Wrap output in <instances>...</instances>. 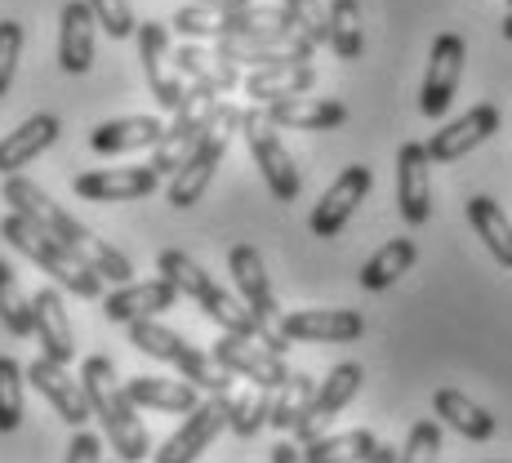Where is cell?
Segmentation results:
<instances>
[{"label":"cell","instance_id":"1","mask_svg":"<svg viewBox=\"0 0 512 463\" xmlns=\"http://www.w3.org/2000/svg\"><path fill=\"white\" fill-rule=\"evenodd\" d=\"M81 388L90 397V415L103 423V437L112 441V450L121 463L152 459V437H147L143 419L134 415V401L125 392V383L116 379V366L107 357H85L81 361Z\"/></svg>","mask_w":512,"mask_h":463},{"label":"cell","instance_id":"2","mask_svg":"<svg viewBox=\"0 0 512 463\" xmlns=\"http://www.w3.org/2000/svg\"><path fill=\"white\" fill-rule=\"evenodd\" d=\"M156 272H161V277L170 281L179 294H187V299H192L214 325H223L228 334H241V339H259L263 325L241 303V294H228L219 281L210 277V272L201 268V263L187 259L183 250H161L156 254Z\"/></svg>","mask_w":512,"mask_h":463},{"label":"cell","instance_id":"3","mask_svg":"<svg viewBox=\"0 0 512 463\" xmlns=\"http://www.w3.org/2000/svg\"><path fill=\"white\" fill-rule=\"evenodd\" d=\"M0 236H5L18 254H27L36 268H45L63 290L81 294V299H98V294H103V277H98L90 263H85L67 241H58V236H49L45 228H36L32 219L9 210L5 219H0Z\"/></svg>","mask_w":512,"mask_h":463},{"label":"cell","instance_id":"4","mask_svg":"<svg viewBox=\"0 0 512 463\" xmlns=\"http://www.w3.org/2000/svg\"><path fill=\"white\" fill-rule=\"evenodd\" d=\"M241 112H245V107L219 103V112H214L210 125L201 130V139L192 143V152L183 156V165L170 174L165 201H170L174 210H192V205L205 196V187H210L214 170H219V161H223V152H228L232 134H241Z\"/></svg>","mask_w":512,"mask_h":463},{"label":"cell","instance_id":"5","mask_svg":"<svg viewBox=\"0 0 512 463\" xmlns=\"http://www.w3.org/2000/svg\"><path fill=\"white\" fill-rule=\"evenodd\" d=\"M130 330V343L139 352H147V357H156V361H170L174 370L183 374L192 388H205L214 397V392H232V374L228 370H219L214 366V357H205L201 348H192V343L183 339V334H174V330H165L156 317H147V321H130L125 325Z\"/></svg>","mask_w":512,"mask_h":463},{"label":"cell","instance_id":"6","mask_svg":"<svg viewBox=\"0 0 512 463\" xmlns=\"http://www.w3.org/2000/svg\"><path fill=\"white\" fill-rule=\"evenodd\" d=\"M174 32L192 36V41H241V36L277 32L285 23L281 5H241V9H210V5H187L170 18Z\"/></svg>","mask_w":512,"mask_h":463},{"label":"cell","instance_id":"7","mask_svg":"<svg viewBox=\"0 0 512 463\" xmlns=\"http://www.w3.org/2000/svg\"><path fill=\"white\" fill-rule=\"evenodd\" d=\"M0 196L9 201V210H14V214H23V219H32L36 228H45L49 236L67 241L85 263H90V254L98 250V241H103V236H94L85 223H76L67 210H58V205L45 196V187H36L32 179H23V174H5ZM90 268H94V263H90Z\"/></svg>","mask_w":512,"mask_h":463},{"label":"cell","instance_id":"8","mask_svg":"<svg viewBox=\"0 0 512 463\" xmlns=\"http://www.w3.org/2000/svg\"><path fill=\"white\" fill-rule=\"evenodd\" d=\"M241 134H245V143H250V156H254V165H259L263 183H268L272 201H281V205L299 201L303 174H299V165H294V156L285 152L277 125L263 116V107H245L241 112Z\"/></svg>","mask_w":512,"mask_h":463},{"label":"cell","instance_id":"9","mask_svg":"<svg viewBox=\"0 0 512 463\" xmlns=\"http://www.w3.org/2000/svg\"><path fill=\"white\" fill-rule=\"evenodd\" d=\"M464 58H468V45L459 32H441L432 41V58H428L423 90H419V112L428 121H441L450 112V98L459 94V81H464Z\"/></svg>","mask_w":512,"mask_h":463},{"label":"cell","instance_id":"10","mask_svg":"<svg viewBox=\"0 0 512 463\" xmlns=\"http://www.w3.org/2000/svg\"><path fill=\"white\" fill-rule=\"evenodd\" d=\"M219 112V94H210V90H196L192 85V94H187V103L174 112V125H165V134H161V143L152 147V170L161 174H174L183 165V156L192 152V143L201 139V130L210 125V116Z\"/></svg>","mask_w":512,"mask_h":463},{"label":"cell","instance_id":"11","mask_svg":"<svg viewBox=\"0 0 512 463\" xmlns=\"http://www.w3.org/2000/svg\"><path fill=\"white\" fill-rule=\"evenodd\" d=\"M139 58H143V72L147 85H152V98L161 112H179L192 94V85H183V76L174 72V49H170V32L165 23H139Z\"/></svg>","mask_w":512,"mask_h":463},{"label":"cell","instance_id":"12","mask_svg":"<svg viewBox=\"0 0 512 463\" xmlns=\"http://www.w3.org/2000/svg\"><path fill=\"white\" fill-rule=\"evenodd\" d=\"M361 379H366V370H361L357 361H343V366H334L326 379H321V388L312 392V401H308V410L299 415V423H294V437H299L303 446H308V441H317L321 432H326L330 423L343 415V406L357 397Z\"/></svg>","mask_w":512,"mask_h":463},{"label":"cell","instance_id":"13","mask_svg":"<svg viewBox=\"0 0 512 463\" xmlns=\"http://www.w3.org/2000/svg\"><path fill=\"white\" fill-rule=\"evenodd\" d=\"M228 401H232L228 392H214L210 401L187 410V423L161 450H152V459L156 463H196V455H205V450L214 446V437L228 428Z\"/></svg>","mask_w":512,"mask_h":463},{"label":"cell","instance_id":"14","mask_svg":"<svg viewBox=\"0 0 512 463\" xmlns=\"http://www.w3.org/2000/svg\"><path fill=\"white\" fill-rule=\"evenodd\" d=\"M219 54H228L236 67H294V63H312L317 45L294 36L290 27H277V32H259V36H241V41H219L214 45Z\"/></svg>","mask_w":512,"mask_h":463},{"label":"cell","instance_id":"15","mask_svg":"<svg viewBox=\"0 0 512 463\" xmlns=\"http://www.w3.org/2000/svg\"><path fill=\"white\" fill-rule=\"evenodd\" d=\"M214 366L228 370V374H241V379H250L254 388H268L277 392L285 383V357H277V352H268L259 339H241V334H228L223 330V339L214 343Z\"/></svg>","mask_w":512,"mask_h":463},{"label":"cell","instance_id":"16","mask_svg":"<svg viewBox=\"0 0 512 463\" xmlns=\"http://www.w3.org/2000/svg\"><path fill=\"white\" fill-rule=\"evenodd\" d=\"M370 187H374L370 165H348V170L330 183V192L317 201V210H312V219H308V232L321 236V241L339 236L343 223H348L352 214H357V205L370 196Z\"/></svg>","mask_w":512,"mask_h":463},{"label":"cell","instance_id":"17","mask_svg":"<svg viewBox=\"0 0 512 463\" xmlns=\"http://www.w3.org/2000/svg\"><path fill=\"white\" fill-rule=\"evenodd\" d=\"M495 134H499V107L477 103V107H468L464 116H455L446 130L432 134L428 156H432V165H455V161H464L468 152H477L481 143H490Z\"/></svg>","mask_w":512,"mask_h":463},{"label":"cell","instance_id":"18","mask_svg":"<svg viewBox=\"0 0 512 463\" xmlns=\"http://www.w3.org/2000/svg\"><path fill=\"white\" fill-rule=\"evenodd\" d=\"M277 330L290 343H352L366 330V317L352 308H303V312H285Z\"/></svg>","mask_w":512,"mask_h":463},{"label":"cell","instance_id":"19","mask_svg":"<svg viewBox=\"0 0 512 463\" xmlns=\"http://www.w3.org/2000/svg\"><path fill=\"white\" fill-rule=\"evenodd\" d=\"M397 201H401V219L410 228H423L432 214V156L428 143H401L397 152Z\"/></svg>","mask_w":512,"mask_h":463},{"label":"cell","instance_id":"20","mask_svg":"<svg viewBox=\"0 0 512 463\" xmlns=\"http://www.w3.org/2000/svg\"><path fill=\"white\" fill-rule=\"evenodd\" d=\"M23 374L32 379V388L41 392L49 406L58 410L63 423H72V428H85V423H90V397H85L81 379L67 374V366H58V361H49V357H36Z\"/></svg>","mask_w":512,"mask_h":463},{"label":"cell","instance_id":"21","mask_svg":"<svg viewBox=\"0 0 512 463\" xmlns=\"http://www.w3.org/2000/svg\"><path fill=\"white\" fill-rule=\"evenodd\" d=\"M161 187V174L152 165H125V170H94V174H76L72 192L81 201H143Z\"/></svg>","mask_w":512,"mask_h":463},{"label":"cell","instance_id":"22","mask_svg":"<svg viewBox=\"0 0 512 463\" xmlns=\"http://www.w3.org/2000/svg\"><path fill=\"white\" fill-rule=\"evenodd\" d=\"M228 272L236 281L241 303L259 317V325H272L281 317L277 294H272V285H268V268H263V254L254 250V245H232L228 250Z\"/></svg>","mask_w":512,"mask_h":463},{"label":"cell","instance_id":"23","mask_svg":"<svg viewBox=\"0 0 512 463\" xmlns=\"http://www.w3.org/2000/svg\"><path fill=\"white\" fill-rule=\"evenodd\" d=\"M263 116H268L277 130H339L348 121V107L339 98H317V94H294V98H272L263 103Z\"/></svg>","mask_w":512,"mask_h":463},{"label":"cell","instance_id":"24","mask_svg":"<svg viewBox=\"0 0 512 463\" xmlns=\"http://www.w3.org/2000/svg\"><path fill=\"white\" fill-rule=\"evenodd\" d=\"M174 303H179V290H174L165 277H156V281H125L121 290H112L103 299V312H107V321L130 325V321L161 317V312H170Z\"/></svg>","mask_w":512,"mask_h":463},{"label":"cell","instance_id":"25","mask_svg":"<svg viewBox=\"0 0 512 463\" xmlns=\"http://www.w3.org/2000/svg\"><path fill=\"white\" fill-rule=\"evenodd\" d=\"M32 321H36L32 334L41 339V357L67 366V361L76 357V330H72V317H67V308H63V294H58L54 285H45V290L32 294Z\"/></svg>","mask_w":512,"mask_h":463},{"label":"cell","instance_id":"26","mask_svg":"<svg viewBox=\"0 0 512 463\" xmlns=\"http://www.w3.org/2000/svg\"><path fill=\"white\" fill-rule=\"evenodd\" d=\"M94 9L85 0H67L63 23H58V63L63 72L85 76L94 67Z\"/></svg>","mask_w":512,"mask_h":463},{"label":"cell","instance_id":"27","mask_svg":"<svg viewBox=\"0 0 512 463\" xmlns=\"http://www.w3.org/2000/svg\"><path fill=\"white\" fill-rule=\"evenodd\" d=\"M174 72L183 81H192L196 90H210V94H228L241 85V67L228 54H219V49H201V45L174 49Z\"/></svg>","mask_w":512,"mask_h":463},{"label":"cell","instance_id":"28","mask_svg":"<svg viewBox=\"0 0 512 463\" xmlns=\"http://www.w3.org/2000/svg\"><path fill=\"white\" fill-rule=\"evenodd\" d=\"M58 134H63L58 116H49V112L27 116L18 130H9L5 139H0V174H18L23 165H32L45 147L58 143Z\"/></svg>","mask_w":512,"mask_h":463},{"label":"cell","instance_id":"29","mask_svg":"<svg viewBox=\"0 0 512 463\" xmlns=\"http://www.w3.org/2000/svg\"><path fill=\"white\" fill-rule=\"evenodd\" d=\"M165 134V125L156 116H121V121H107L90 134V147L98 156H121V152H143L156 147Z\"/></svg>","mask_w":512,"mask_h":463},{"label":"cell","instance_id":"30","mask_svg":"<svg viewBox=\"0 0 512 463\" xmlns=\"http://www.w3.org/2000/svg\"><path fill=\"white\" fill-rule=\"evenodd\" d=\"M432 410H437L441 423H450V428H455L459 437H468V441H490L495 437V415H490L486 406H477V401H472L468 392H459V388H437L432 392Z\"/></svg>","mask_w":512,"mask_h":463},{"label":"cell","instance_id":"31","mask_svg":"<svg viewBox=\"0 0 512 463\" xmlns=\"http://www.w3.org/2000/svg\"><path fill=\"white\" fill-rule=\"evenodd\" d=\"M245 94L254 103H272V98H294V94H312L317 85V67L312 63H294V67H254L245 76Z\"/></svg>","mask_w":512,"mask_h":463},{"label":"cell","instance_id":"32","mask_svg":"<svg viewBox=\"0 0 512 463\" xmlns=\"http://www.w3.org/2000/svg\"><path fill=\"white\" fill-rule=\"evenodd\" d=\"M134 406L147 410H165V415H187V410L201 406V388H192L187 379H130L125 383Z\"/></svg>","mask_w":512,"mask_h":463},{"label":"cell","instance_id":"33","mask_svg":"<svg viewBox=\"0 0 512 463\" xmlns=\"http://www.w3.org/2000/svg\"><path fill=\"white\" fill-rule=\"evenodd\" d=\"M374 450H379V437L370 428H352V432H321L317 441L303 446V463H366Z\"/></svg>","mask_w":512,"mask_h":463},{"label":"cell","instance_id":"34","mask_svg":"<svg viewBox=\"0 0 512 463\" xmlns=\"http://www.w3.org/2000/svg\"><path fill=\"white\" fill-rule=\"evenodd\" d=\"M326 45L343 63H357L366 49V27H361V0H330L326 9Z\"/></svg>","mask_w":512,"mask_h":463},{"label":"cell","instance_id":"35","mask_svg":"<svg viewBox=\"0 0 512 463\" xmlns=\"http://www.w3.org/2000/svg\"><path fill=\"white\" fill-rule=\"evenodd\" d=\"M419 250H415V236H397V241L379 245V254H370L366 268H361V285L366 290H388L415 268Z\"/></svg>","mask_w":512,"mask_h":463},{"label":"cell","instance_id":"36","mask_svg":"<svg viewBox=\"0 0 512 463\" xmlns=\"http://www.w3.org/2000/svg\"><path fill=\"white\" fill-rule=\"evenodd\" d=\"M468 223L477 228L481 241H486V250L495 254L499 268H512V223H508V214L499 210V201H490V196H472Z\"/></svg>","mask_w":512,"mask_h":463},{"label":"cell","instance_id":"37","mask_svg":"<svg viewBox=\"0 0 512 463\" xmlns=\"http://www.w3.org/2000/svg\"><path fill=\"white\" fill-rule=\"evenodd\" d=\"M312 379L308 374H285V383L277 392H272V415H268V423L272 428H281V432H294V423H299V415L308 410V401H312Z\"/></svg>","mask_w":512,"mask_h":463},{"label":"cell","instance_id":"38","mask_svg":"<svg viewBox=\"0 0 512 463\" xmlns=\"http://www.w3.org/2000/svg\"><path fill=\"white\" fill-rule=\"evenodd\" d=\"M0 321H5V330L14 334V339H27V334L36 330V321H32V299L23 294L18 277L9 272V263H0Z\"/></svg>","mask_w":512,"mask_h":463},{"label":"cell","instance_id":"39","mask_svg":"<svg viewBox=\"0 0 512 463\" xmlns=\"http://www.w3.org/2000/svg\"><path fill=\"white\" fill-rule=\"evenodd\" d=\"M272 415V392L268 388H250V392H236L228 401V428L236 437H254V432L268 423Z\"/></svg>","mask_w":512,"mask_h":463},{"label":"cell","instance_id":"40","mask_svg":"<svg viewBox=\"0 0 512 463\" xmlns=\"http://www.w3.org/2000/svg\"><path fill=\"white\" fill-rule=\"evenodd\" d=\"M23 423V366L14 357H0V432H14Z\"/></svg>","mask_w":512,"mask_h":463},{"label":"cell","instance_id":"41","mask_svg":"<svg viewBox=\"0 0 512 463\" xmlns=\"http://www.w3.org/2000/svg\"><path fill=\"white\" fill-rule=\"evenodd\" d=\"M281 9L294 36H303L312 45H326V9L317 0H281Z\"/></svg>","mask_w":512,"mask_h":463},{"label":"cell","instance_id":"42","mask_svg":"<svg viewBox=\"0 0 512 463\" xmlns=\"http://www.w3.org/2000/svg\"><path fill=\"white\" fill-rule=\"evenodd\" d=\"M437 459H441V423L419 419L406 432V446L397 450V463H437Z\"/></svg>","mask_w":512,"mask_h":463},{"label":"cell","instance_id":"43","mask_svg":"<svg viewBox=\"0 0 512 463\" xmlns=\"http://www.w3.org/2000/svg\"><path fill=\"white\" fill-rule=\"evenodd\" d=\"M85 5L94 9V23L103 27L112 41H125V36L139 32V23H134V9L130 0H85Z\"/></svg>","mask_w":512,"mask_h":463},{"label":"cell","instance_id":"44","mask_svg":"<svg viewBox=\"0 0 512 463\" xmlns=\"http://www.w3.org/2000/svg\"><path fill=\"white\" fill-rule=\"evenodd\" d=\"M18 58H23V23H14V18H0V98H5L9 85H14Z\"/></svg>","mask_w":512,"mask_h":463},{"label":"cell","instance_id":"45","mask_svg":"<svg viewBox=\"0 0 512 463\" xmlns=\"http://www.w3.org/2000/svg\"><path fill=\"white\" fill-rule=\"evenodd\" d=\"M67 463H103V437H94V432L76 428L72 446H67Z\"/></svg>","mask_w":512,"mask_h":463},{"label":"cell","instance_id":"46","mask_svg":"<svg viewBox=\"0 0 512 463\" xmlns=\"http://www.w3.org/2000/svg\"><path fill=\"white\" fill-rule=\"evenodd\" d=\"M272 463H303V450L281 441V446H272Z\"/></svg>","mask_w":512,"mask_h":463},{"label":"cell","instance_id":"47","mask_svg":"<svg viewBox=\"0 0 512 463\" xmlns=\"http://www.w3.org/2000/svg\"><path fill=\"white\" fill-rule=\"evenodd\" d=\"M366 463H397V446H383V441H379V450H374Z\"/></svg>","mask_w":512,"mask_h":463},{"label":"cell","instance_id":"48","mask_svg":"<svg viewBox=\"0 0 512 463\" xmlns=\"http://www.w3.org/2000/svg\"><path fill=\"white\" fill-rule=\"evenodd\" d=\"M192 5H210V9H241V5H254V0H192Z\"/></svg>","mask_w":512,"mask_h":463},{"label":"cell","instance_id":"49","mask_svg":"<svg viewBox=\"0 0 512 463\" xmlns=\"http://www.w3.org/2000/svg\"><path fill=\"white\" fill-rule=\"evenodd\" d=\"M504 36H508V41H512V14L504 18Z\"/></svg>","mask_w":512,"mask_h":463},{"label":"cell","instance_id":"50","mask_svg":"<svg viewBox=\"0 0 512 463\" xmlns=\"http://www.w3.org/2000/svg\"><path fill=\"white\" fill-rule=\"evenodd\" d=\"M508 5H512V0H508Z\"/></svg>","mask_w":512,"mask_h":463}]
</instances>
